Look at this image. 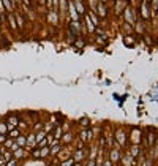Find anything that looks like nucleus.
Instances as JSON below:
<instances>
[{
    "label": "nucleus",
    "mask_w": 158,
    "mask_h": 166,
    "mask_svg": "<svg viewBox=\"0 0 158 166\" xmlns=\"http://www.w3.org/2000/svg\"><path fill=\"white\" fill-rule=\"evenodd\" d=\"M156 45H158V40H156Z\"/></svg>",
    "instance_id": "49"
},
{
    "label": "nucleus",
    "mask_w": 158,
    "mask_h": 166,
    "mask_svg": "<svg viewBox=\"0 0 158 166\" xmlns=\"http://www.w3.org/2000/svg\"><path fill=\"white\" fill-rule=\"evenodd\" d=\"M48 155H51L49 146H46V147H41V149H40V158H44V157H48Z\"/></svg>",
    "instance_id": "30"
},
{
    "label": "nucleus",
    "mask_w": 158,
    "mask_h": 166,
    "mask_svg": "<svg viewBox=\"0 0 158 166\" xmlns=\"http://www.w3.org/2000/svg\"><path fill=\"white\" fill-rule=\"evenodd\" d=\"M6 138H8L6 134H0V144H3V143L6 141Z\"/></svg>",
    "instance_id": "43"
},
{
    "label": "nucleus",
    "mask_w": 158,
    "mask_h": 166,
    "mask_svg": "<svg viewBox=\"0 0 158 166\" xmlns=\"http://www.w3.org/2000/svg\"><path fill=\"white\" fill-rule=\"evenodd\" d=\"M36 147V141H35V133H30L27 136V143H25V149L27 150H33Z\"/></svg>",
    "instance_id": "14"
},
{
    "label": "nucleus",
    "mask_w": 158,
    "mask_h": 166,
    "mask_svg": "<svg viewBox=\"0 0 158 166\" xmlns=\"http://www.w3.org/2000/svg\"><path fill=\"white\" fill-rule=\"evenodd\" d=\"M94 136H95V133H94V128H82L81 130V133H79V141H82V143H90L92 139H94Z\"/></svg>",
    "instance_id": "3"
},
{
    "label": "nucleus",
    "mask_w": 158,
    "mask_h": 166,
    "mask_svg": "<svg viewBox=\"0 0 158 166\" xmlns=\"http://www.w3.org/2000/svg\"><path fill=\"white\" fill-rule=\"evenodd\" d=\"M43 130H44L46 133H52V130H54V125H52L51 122H46V123H43Z\"/></svg>",
    "instance_id": "32"
},
{
    "label": "nucleus",
    "mask_w": 158,
    "mask_h": 166,
    "mask_svg": "<svg viewBox=\"0 0 158 166\" xmlns=\"http://www.w3.org/2000/svg\"><path fill=\"white\" fill-rule=\"evenodd\" d=\"M79 125H81L82 128H89V127H90V120H89L87 117H84V119L79 120Z\"/></svg>",
    "instance_id": "33"
},
{
    "label": "nucleus",
    "mask_w": 158,
    "mask_h": 166,
    "mask_svg": "<svg viewBox=\"0 0 158 166\" xmlns=\"http://www.w3.org/2000/svg\"><path fill=\"white\" fill-rule=\"evenodd\" d=\"M120 158H122L120 149H115V147H112V149L109 150V160L112 161V164L118 163V161H120Z\"/></svg>",
    "instance_id": "7"
},
{
    "label": "nucleus",
    "mask_w": 158,
    "mask_h": 166,
    "mask_svg": "<svg viewBox=\"0 0 158 166\" xmlns=\"http://www.w3.org/2000/svg\"><path fill=\"white\" fill-rule=\"evenodd\" d=\"M73 166H82V163H74Z\"/></svg>",
    "instance_id": "46"
},
{
    "label": "nucleus",
    "mask_w": 158,
    "mask_h": 166,
    "mask_svg": "<svg viewBox=\"0 0 158 166\" xmlns=\"http://www.w3.org/2000/svg\"><path fill=\"white\" fill-rule=\"evenodd\" d=\"M101 166H114V164H112V161H111V160H103Z\"/></svg>",
    "instance_id": "41"
},
{
    "label": "nucleus",
    "mask_w": 158,
    "mask_h": 166,
    "mask_svg": "<svg viewBox=\"0 0 158 166\" xmlns=\"http://www.w3.org/2000/svg\"><path fill=\"white\" fill-rule=\"evenodd\" d=\"M6 133H8L6 122H0V134H6Z\"/></svg>",
    "instance_id": "34"
},
{
    "label": "nucleus",
    "mask_w": 158,
    "mask_h": 166,
    "mask_svg": "<svg viewBox=\"0 0 158 166\" xmlns=\"http://www.w3.org/2000/svg\"><path fill=\"white\" fill-rule=\"evenodd\" d=\"M128 154H130L131 157H133V158H136V157H139V155L142 154V152H141V147H139L138 144H133V146L130 147V150H128Z\"/></svg>",
    "instance_id": "18"
},
{
    "label": "nucleus",
    "mask_w": 158,
    "mask_h": 166,
    "mask_svg": "<svg viewBox=\"0 0 158 166\" xmlns=\"http://www.w3.org/2000/svg\"><path fill=\"white\" fill-rule=\"evenodd\" d=\"M18 123H19V117L18 116H10L6 119V125H8V131L13 130V128H16L18 127Z\"/></svg>",
    "instance_id": "13"
},
{
    "label": "nucleus",
    "mask_w": 158,
    "mask_h": 166,
    "mask_svg": "<svg viewBox=\"0 0 158 166\" xmlns=\"http://www.w3.org/2000/svg\"><path fill=\"white\" fill-rule=\"evenodd\" d=\"M128 5L127 0H115V5H114V11L115 15H122V11L125 10V6Z\"/></svg>",
    "instance_id": "10"
},
{
    "label": "nucleus",
    "mask_w": 158,
    "mask_h": 166,
    "mask_svg": "<svg viewBox=\"0 0 158 166\" xmlns=\"http://www.w3.org/2000/svg\"><path fill=\"white\" fill-rule=\"evenodd\" d=\"M139 11H141V18L142 21H149L150 19V8H149V2H146V0H141L139 3Z\"/></svg>",
    "instance_id": "2"
},
{
    "label": "nucleus",
    "mask_w": 158,
    "mask_h": 166,
    "mask_svg": "<svg viewBox=\"0 0 158 166\" xmlns=\"http://www.w3.org/2000/svg\"><path fill=\"white\" fill-rule=\"evenodd\" d=\"M15 18H16V24H18V30L24 29V16L21 15V13H16L15 11Z\"/></svg>",
    "instance_id": "22"
},
{
    "label": "nucleus",
    "mask_w": 158,
    "mask_h": 166,
    "mask_svg": "<svg viewBox=\"0 0 158 166\" xmlns=\"http://www.w3.org/2000/svg\"><path fill=\"white\" fill-rule=\"evenodd\" d=\"M63 133H65V131H63L62 125H56L54 130H52V136H54V139H57V141H60V138H62Z\"/></svg>",
    "instance_id": "19"
},
{
    "label": "nucleus",
    "mask_w": 158,
    "mask_h": 166,
    "mask_svg": "<svg viewBox=\"0 0 158 166\" xmlns=\"http://www.w3.org/2000/svg\"><path fill=\"white\" fill-rule=\"evenodd\" d=\"M123 43L127 46H136V36L133 33H130V35H123Z\"/></svg>",
    "instance_id": "17"
},
{
    "label": "nucleus",
    "mask_w": 158,
    "mask_h": 166,
    "mask_svg": "<svg viewBox=\"0 0 158 166\" xmlns=\"http://www.w3.org/2000/svg\"><path fill=\"white\" fill-rule=\"evenodd\" d=\"M94 11L97 13V16H98V18L104 19V18H108V11H109V8H108L106 2H98V3L95 5Z\"/></svg>",
    "instance_id": "1"
},
{
    "label": "nucleus",
    "mask_w": 158,
    "mask_h": 166,
    "mask_svg": "<svg viewBox=\"0 0 158 166\" xmlns=\"http://www.w3.org/2000/svg\"><path fill=\"white\" fill-rule=\"evenodd\" d=\"M33 128H35V133H36V131H40V130H43V122H36Z\"/></svg>",
    "instance_id": "36"
},
{
    "label": "nucleus",
    "mask_w": 158,
    "mask_h": 166,
    "mask_svg": "<svg viewBox=\"0 0 158 166\" xmlns=\"http://www.w3.org/2000/svg\"><path fill=\"white\" fill-rule=\"evenodd\" d=\"M97 154H98V146H92L90 147V152H89V160H95L97 158Z\"/></svg>",
    "instance_id": "26"
},
{
    "label": "nucleus",
    "mask_w": 158,
    "mask_h": 166,
    "mask_svg": "<svg viewBox=\"0 0 158 166\" xmlns=\"http://www.w3.org/2000/svg\"><path fill=\"white\" fill-rule=\"evenodd\" d=\"M38 2L41 3V5H44V3H46V0H38Z\"/></svg>",
    "instance_id": "45"
},
{
    "label": "nucleus",
    "mask_w": 158,
    "mask_h": 166,
    "mask_svg": "<svg viewBox=\"0 0 158 166\" xmlns=\"http://www.w3.org/2000/svg\"><path fill=\"white\" fill-rule=\"evenodd\" d=\"M32 155H33V157H35V158H40V149H38V147H36V149H33V150H32Z\"/></svg>",
    "instance_id": "39"
},
{
    "label": "nucleus",
    "mask_w": 158,
    "mask_h": 166,
    "mask_svg": "<svg viewBox=\"0 0 158 166\" xmlns=\"http://www.w3.org/2000/svg\"><path fill=\"white\" fill-rule=\"evenodd\" d=\"M122 30L125 35H130V33H135V29H133V25L128 24V22H123L122 24Z\"/></svg>",
    "instance_id": "24"
},
{
    "label": "nucleus",
    "mask_w": 158,
    "mask_h": 166,
    "mask_svg": "<svg viewBox=\"0 0 158 166\" xmlns=\"http://www.w3.org/2000/svg\"><path fill=\"white\" fill-rule=\"evenodd\" d=\"M19 134H21V130H19V128H13V130H10V131L6 133V136H8V138H13V139H16Z\"/></svg>",
    "instance_id": "29"
},
{
    "label": "nucleus",
    "mask_w": 158,
    "mask_h": 166,
    "mask_svg": "<svg viewBox=\"0 0 158 166\" xmlns=\"http://www.w3.org/2000/svg\"><path fill=\"white\" fill-rule=\"evenodd\" d=\"M73 45H74L76 48H84V46H85V40H84L82 36H77V38L73 41Z\"/></svg>",
    "instance_id": "28"
},
{
    "label": "nucleus",
    "mask_w": 158,
    "mask_h": 166,
    "mask_svg": "<svg viewBox=\"0 0 158 166\" xmlns=\"http://www.w3.org/2000/svg\"><path fill=\"white\" fill-rule=\"evenodd\" d=\"M25 155H27V154H25L24 147H19L18 150H15V152H13V158H15V160H21V158H24Z\"/></svg>",
    "instance_id": "21"
},
{
    "label": "nucleus",
    "mask_w": 158,
    "mask_h": 166,
    "mask_svg": "<svg viewBox=\"0 0 158 166\" xmlns=\"http://www.w3.org/2000/svg\"><path fill=\"white\" fill-rule=\"evenodd\" d=\"M114 139H115V143H118V146H125L127 144V134H125V130L123 128H118L117 131H115V134H114Z\"/></svg>",
    "instance_id": "6"
},
{
    "label": "nucleus",
    "mask_w": 158,
    "mask_h": 166,
    "mask_svg": "<svg viewBox=\"0 0 158 166\" xmlns=\"http://www.w3.org/2000/svg\"><path fill=\"white\" fill-rule=\"evenodd\" d=\"M46 19L51 25H59V21H60V16H59V11H54V10H51L48 11V15H46Z\"/></svg>",
    "instance_id": "5"
},
{
    "label": "nucleus",
    "mask_w": 158,
    "mask_h": 166,
    "mask_svg": "<svg viewBox=\"0 0 158 166\" xmlns=\"http://www.w3.org/2000/svg\"><path fill=\"white\" fill-rule=\"evenodd\" d=\"M74 8L77 11V15L79 16H84L85 15V5H84V0H74Z\"/></svg>",
    "instance_id": "11"
},
{
    "label": "nucleus",
    "mask_w": 158,
    "mask_h": 166,
    "mask_svg": "<svg viewBox=\"0 0 158 166\" xmlns=\"http://www.w3.org/2000/svg\"><path fill=\"white\" fill-rule=\"evenodd\" d=\"M73 138H74V134H73L71 131H65V133L62 134V138H60V141H62V143H67V144H70V143L73 141Z\"/></svg>",
    "instance_id": "20"
},
{
    "label": "nucleus",
    "mask_w": 158,
    "mask_h": 166,
    "mask_svg": "<svg viewBox=\"0 0 158 166\" xmlns=\"http://www.w3.org/2000/svg\"><path fill=\"white\" fill-rule=\"evenodd\" d=\"M118 163H122L123 166H131V164H135V158L131 157L130 154H125V155H122V158H120Z\"/></svg>",
    "instance_id": "15"
},
{
    "label": "nucleus",
    "mask_w": 158,
    "mask_h": 166,
    "mask_svg": "<svg viewBox=\"0 0 158 166\" xmlns=\"http://www.w3.org/2000/svg\"><path fill=\"white\" fill-rule=\"evenodd\" d=\"M131 141H133V144H138L139 141H142V136H141V130L139 128H135L133 131H131Z\"/></svg>",
    "instance_id": "16"
},
{
    "label": "nucleus",
    "mask_w": 158,
    "mask_h": 166,
    "mask_svg": "<svg viewBox=\"0 0 158 166\" xmlns=\"http://www.w3.org/2000/svg\"><path fill=\"white\" fill-rule=\"evenodd\" d=\"M144 43H146V46H152L153 45V38L150 36V33H144Z\"/></svg>",
    "instance_id": "31"
},
{
    "label": "nucleus",
    "mask_w": 158,
    "mask_h": 166,
    "mask_svg": "<svg viewBox=\"0 0 158 166\" xmlns=\"http://www.w3.org/2000/svg\"><path fill=\"white\" fill-rule=\"evenodd\" d=\"M8 21V25L11 27V30L13 32H18V24H16V18H15V13H6V18Z\"/></svg>",
    "instance_id": "9"
},
{
    "label": "nucleus",
    "mask_w": 158,
    "mask_h": 166,
    "mask_svg": "<svg viewBox=\"0 0 158 166\" xmlns=\"http://www.w3.org/2000/svg\"><path fill=\"white\" fill-rule=\"evenodd\" d=\"M6 166H18V160H10V161H6Z\"/></svg>",
    "instance_id": "40"
},
{
    "label": "nucleus",
    "mask_w": 158,
    "mask_h": 166,
    "mask_svg": "<svg viewBox=\"0 0 158 166\" xmlns=\"http://www.w3.org/2000/svg\"><path fill=\"white\" fill-rule=\"evenodd\" d=\"M5 18H6V16H2V15H0V25H2V22L5 21Z\"/></svg>",
    "instance_id": "44"
},
{
    "label": "nucleus",
    "mask_w": 158,
    "mask_h": 166,
    "mask_svg": "<svg viewBox=\"0 0 158 166\" xmlns=\"http://www.w3.org/2000/svg\"><path fill=\"white\" fill-rule=\"evenodd\" d=\"M152 11H158V0H152Z\"/></svg>",
    "instance_id": "38"
},
{
    "label": "nucleus",
    "mask_w": 158,
    "mask_h": 166,
    "mask_svg": "<svg viewBox=\"0 0 158 166\" xmlns=\"http://www.w3.org/2000/svg\"><path fill=\"white\" fill-rule=\"evenodd\" d=\"M68 6V0H59V8L57 10H60V13L62 15H67V8Z\"/></svg>",
    "instance_id": "23"
},
{
    "label": "nucleus",
    "mask_w": 158,
    "mask_h": 166,
    "mask_svg": "<svg viewBox=\"0 0 158 166\" xmlns=\"http://www.w3.org/2000/svg\"><path fill=\"white\" fill-rule=\"evenodd\" d=\"M46 134H48V133H46L44 130H40V131H36V133H35V141H36V144H38L40 141H41V139H44Z\"/></svg>",
    "instance_id": "27"
},
{
    "label": "nucleus",
    "mask_w": 158,
    "mask_h": 166,
    "mask_svg": "<svg viewBox=\"0 0 158 166\" xmlns=\"http://www.w3.org/2000/svg\"><path fill=\"white\" fill-rule=\"evenodd\" d=\"M16 144L19 146V147H25V143H27V136H24V134H19L18 138H16Z\"/></svg>",
    "instance_id": "25"
},
{
    "label": "nucleus",
    "mask_w": 158,
    "mask_h": 166,
    "mask_svg": "<svg viewBox=\"0 0 158 166\" xmlns=\"http://www.w3.org/2000/svg\"><path fill=\"white\" fill-rule=\"evenodd\" d=\"M147 136V139H146V144L147 146V149H150V147H153V144H155V141H156V133L153 131V130H149V133L146 134Z\"/></svg>",
    "instance_id": "8"
},
{
    "label": "nucleus",
    "mask_w": 158,
    "mask_h": 166,
    "mask_svg": "<svg viewBox=\"0 0 158 166\" xmlns=\"http://www.w3.org/2000/svg\"><path fill=\"white\" fill-rule=\"evenodd\" d=\"M0 15H2V16H6V10H5V6H3V3H2V0H0Z\"/></svg>",
    "instance_id": "37"
},
{
    "label": "nucleus",
    "mask_w": 158,
    "mask_h": 166,
    "mask_svg": "<svg viewBox=\"0 0 158 166\" xmlns=\"http://www.w3.org/2000/svg\"><path fill=\"white\" fill-rule=\"evenodd\" d=\"M87 150L85 149H76L74 152H73V160H74V163H82L85 158H87Z\"/></svg>",
    "instance_id": "4"
},
{
    "label": "nucleus",
    "mask_w": 158,
    "mask_h": 166,
    "mask_svg": "<svg viewBox=\"0 0 158 166\" xmlns=\"http://www.w3.org/2000/svg\"><path fill=\"white\" fill-rule=\"evenodd\" d=\"M95 164H97L95 160H87V163H85V166H95Z\"/></svg>",
    "instance_id": "42"
},
{
    "label": "nucleus",
    "mask_w": 158,
    "mask_h": 166,
    "mask_svg": "<svg viewBox=\"0 0 158 166\" xmlns=\"http://www.w3.org/2000/svg\"><path fill=\"white\" fill-rule=\"evenodd\" d=\"M73 164H74V160L73 158H67V160H63L60 163V166H73Z\"/></svg>",
    "instance_id": "35"
},
{
    "label": "nucleus",
    "mask_w": 158,
    "mask_h": 166,
    "mask_svg": "<svg viewBox=\"0 0 158 166\" xmlns=\"http://www.w3.org/2000/svg\"><path fill=\"white\" fill-rule=\"evenodd\" d=\"M0 158H2V150H0Z\"/></svg>",
    "instance_id": "48"
},
{
    "label": "nucleus",
    "mask_w": 158,
    "mask_h": 166,
    "mask_svg": "<svg viewBox=\"0 0 158 166\" xmlns=\"http://www.w3.org/2000/svg\"><path fill=\"white\" fill-rule=\"evenodd\" d=\"M127 2H128V3H130V2H136V0H127Z\"/></svg>",
    "instance_id": "47"
},
{
    "label": "nucleus",
    "mask_w": 158,
    "mask_h": 166,
    "mask_svg": "<svg viewBox=\"0 0 158 166\" xmlns=\"http://www.w3.org/2000/svg\"><path fill=\"white\" fill-rule=\"evenodd\" d=\"M85 25H87V32L89 33H95V30H97V25L92 22V19L87 16V15H84V21H82Z\"/></svg>",
    "instance_id": "12"
}]
</instances>
